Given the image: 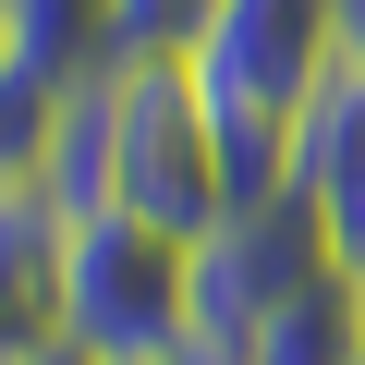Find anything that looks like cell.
I'll list each match as a JSON object with an SVG mask.
<instances>
[{
    "instance_id": "cell-1",
    "label": "cell",
    "mask_w": 365,
    "mask_h": 365,
    "mask_svg": "<svg viewBox=\"0 0 365 365\" xmlns=\"http://www.w3.org/2000/svg\"><path fill=\"white\" fill-rule=\"evenodd\" d=\"M98 98V207H134L182 244H207L232 220V170H220V110L182 49H98L86 61Z\"/></svg>"
},
{
    "instance_id": "cell-2",
    "label": "cell",
    "mask_w": 365,
    "mask_h": 365,
    "mask_svg": "<svg viewBox=\"0 0 365 365\" xmlns=\"http://www.w3.org/2000/svg\"><path fill=\"white\" fill-rule=\"evenodd\" d=\"M49 329H61L86 365L182 353V329H195V244L158 232V220H134V207H73Z\"/></svg>"
},
{
    "instance_id": "cell-3",
    "label": "cell",
    "mask_w": 365,
    "mask_h": 365,
    "mask_svg": "<svg viewBox=\"0 0 365 365\" xmlns=\"http://www.w3.org/2000/svg\"><path fill=\"white\" fill-rule=\"evenodd\" d=\"M207 110L244 122H304V98L341 61V0H207V25L182 37Z\"/></svg>"
},
{
    "instance_id": "cell-4",
    "label": "cell",
    "mask_w": 365,
    "mask_h": 365,
    "mask_svg": "<svg viewBox=\"0 0 365 365\" xmlns=\"http://www.w3.org/2000/svg\"><path fill=\"white\" fill-rule=\"evenodd\" d=\"M292 195L329 220L341 268L365 280V61H353V49L329 61V86H317L304 122H292Z\"/></svg>"
},
{
    "instance_id": "cell-5",
    "label": "cell",
    "mask_w": 365,
    "mask_h": 365,
    "mask_svg": "<svg viewBox=\"0 0 365 365\" xmlns=\"http://www.w3.org/2000/svg\"><path fill=\"white\" fill-rule=\"evenodd\" d=\"M61 232H73V207L49 195V182H0V329H13V341H37V329H49Z\"/></svg>"
},
{
    "instance_id": "cell-6",
    "label": "cell",
    "mask_w": 365,
    "mask_h": 365,
    "mask_svg": "<svg viewBox=\"0 0 365 365\" xmlns=\"http://www.w3.org/2000/svg\"><path fill=\"white\" fill-rule=\"evenodd\" d=\"M353 353H365V280L329 268V280H304V292H280L256 317V353L244 365H353Z\"/></svg>"
},
{
    "instance_id": "cell-7",
    "label": "cell",
    "mask_w": 365,
    "mask_h": 365,
    "mask_svg": "<svg viewBox=\"0 0 365 365\" xmlns=\"http://www.w3.org/2000/svg\"><path fill=\"white\" fill-rule=\"evenodd\" d=\"M98 49H110V0H13V61H25V73L61 86V73H86Z\"/></svg>"
},
{
    "instance_id": "cell-8",
    "label": "cell",
    "mask_w": 365,
    "mask_h": 365,
    "mask_svg": "<svg viewBox=\"0 0 365 365\" xmlns=\"http://www.w3.org/2000/svg\"><path fill=\"white\" fill-rule=\"evenodd\" d=\"M49 110H61V86L49 73H0V182H37L49 170Z\"/></svg>"
},
{
    "instance_id": "cell-9",
    "label": "cell",
    "mask_w": 365,
    "mask_h": 365,
    "mask_svg": "<svg viewBox=\"0 0 365 365\" xmlns=\"http://www.w3.org/2000/svg\"><path fill=\"white\" fill-rule=\"evenodd\" d=\"M341 49H353V61H365V0H341Z\"/></svg>"
},
{
    "instance_id": "cell-10",
    "label": "cell",
    "mask_w": 365,
    "mask_h": 365,
    "mask_svg": "<svg viewBox=\"0 0 365 365\" xmlns=\"http://www.w3.org/2000/svg\"><path fill=\"white\" fill-rule=\"evenodd\" d=\"M0 73H13V0H0Z\"/></svg>"
},
{
    "instance_id": "cell-11",
    "label": "cell",
    "mask_w": 365,
    "mask_h": 365,
    "mask_svg": "<svg viewBox=\"0 0 365 365\" xmlns=\"http://www.w3.org/2000/svg\"><path fill=\"white\" fill-rule=\"evenodd\" d=\"M146 365H182V353H146Z\"/></svg>"
},
{
    "instance_id": "cell-12",
    "label": "cell",
    "mask_w": 365,
    "mask_h": 365,
    "mask_svg": "<svg viewBox=\"0 0 365 365\" xmlns=\"http://www.w3.org/2000/svg\"><path fill=\"white\" fill-rule=\"evenodd\" d=\"M0 353H13V329H0Z\"/></svg>"
},
{
    "instance_id": "cell-13",
    "label": "cell",
    "mask_w": 365,
    "mask_h": 365,
    "mask_svg": "<svg viewBox=\"0 0 365 365\" xmlns=\"http://www.w3.org/2000/svg\"><path fill=\"white\" fill-rule=\"evenodd\" d=\"M353 365H365V353H353Z\"/></svg>"
}]
</instances>
